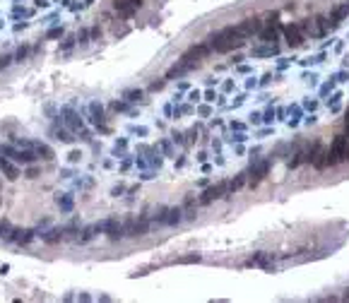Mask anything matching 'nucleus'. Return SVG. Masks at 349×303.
<instances>
[{
  "mask_svg": "<svg viewBox=\"0 0 349 303\" xmlns=\"http://www.w3.org/2000/svg\"><path fill=\"white\" fill-rule=\"evenodd\" d=\"M207 43H210V48H212L215 53H229V51H234V48H241V46L246 43V38L236 32V27H224L219 32L210 34V37H207Z\"/></svg>",
  "mask_w": 349,
  "mask_h": 303,
  "instance_id": "1",
  "label": "nucleus"
},
{
  "mask_svg": "<svg viewBox=\"0 0 349 303\" xmlns=\"http://www.w3.org/2000/svg\"><path fill=\"white\" fill-rule=\"evenodd\" d=\"M301 29H304L306 38H323L332 29V24H330V19H328V15H315V17L304 19L301 22Z\"/></svg>",
  "mask_w": 349,
  "mask_h": 303,
  "instance_id": "2",
  "label": "nucleus"
},
{
  "mask_svg": "<svg viewBox=\"0 0 349 303\" xmlns=\"http://www.w3.org/2000/svg\"><path fill=\"white\" fill-rule=\"evenodd\" d=\"M328 161H330V166H340V164L349 161V137H347V133L335 135L330 150H328Z\"/></svg>",
  "mask_w": 349,
  "mask_h": 303,
  "instance_id": "3",
  "label": "nucleus"
},
{
  "mask_svg": "<svg viewBox=\"0 0 349 303\" xmlns=\"http://www.w3.org/2000/svg\"><path fill=\"white\" fill-rule=\"evenodd\" d=\"M123 227H126V238H137V236H147L152 222H149V214H140V217L123 219Z\"/></svg>",
  "mask_w": 349,
  "mask_h": 303,
  "instance_id": "4",
  "label": "nucleus"
},
{
  "mask_svg": "<svg viewBox=\"0 0 349 303\" xmlns=\"http://www.w3.org/2000/svg\"><path fill=\"white\" fill-rule=\"evenodd\" d=\"M0 154H5L7 159H12L15 164H37L39 154L34 150H17V147H12V145H0Z\"/></svg>",
  "mask_w": 349,
  "mask_h": 303,
  "instance_id": "5",
  "label": "nucleus"
},
{
  "mask_svg": "<svg viewBox=\"0 0 349 303\" xmlns=\"http://www.w3.org/2000/svg\"><path fill=\"white\" fill-rule=\"evenodd\" d=\"M231 192H229V181H221L217 186H210L207 190H202V195L198 197L200 205H212L215 200H226Z\"/></svg>",
  "mask_w": 349,
  "mask_h": 303,
  "instance_id": "6",
  "label": "nucleus"
},
{
  "mask_svg": "<svg viewBox=\"0 0 349 303\" xmlns=\"http://www.w3.org/2000/svg\"><path fill=\"white\" fill-rule=\"evenodd\" d=\"M270 166H272V159H260V161H253V164H251V169L246 171V173H248V183H251V186H258L260 181H265V178H267V173H270Z\"/></svg>",
  "mask_w": 349,
  "mask_h": 303,
  "instance_id": "7",
  "label": "nucleus"
},
{
  "mask_svg": "<svg viewBox=\"0 0 349 303\" xmlns=\"http://www.w3.org/2000/svg\"><path fill=\"white\" fill-rule=\"evenodd\" d=\"M282 37L287 41V46H292V48H301L306 43V34H304L301 24H287V27H282Z\"/></svg>",
  "mask_w": 349,
  "mask_h": 303,
  "instance_id": "8",
  "label": "nucleus"
},
{
  "mask_svg": "<svg viewBox=\"0 0 349 303\" xmlns=\"http://www.w3.org/2000/svg\"><path fill=\"white\" fill-rule=\"evenodd\" d=\"M63 115H65V120H63V123H65V125H68V128H70L73 133H80V135H82V140H89V130L85 128L82 118L75 114L70 106H63Z\"/></svg>",
  "mask_w": 349,
  "mask_h": 303,
  "instance_id": "9",
  "label": "nucleus"
},
{
  "mask_svg": "<svg viewBox=\"0 0 349 303\" xmlns=\"http://www.w3.org/2000/svg\"><path fill=\"white\" fill-rule=\"evenodd\" d=\"M262 24H265V22L260 17H246L236 24V32H239L243 38H251V37H258V34H260Z\"/></svg>",
  "mask_w": 349,
  "mask_h": 303,
  "instance_id": "10",
  "label": "nucleus"
},
{
  "mask_svg": "<svg viewBox=\"0 0 349 303\" xmlns=\"http://www.w3.org/2000/svg\"><path fill=\"white\" fill-rule=\"evenodd\" d=\"M282 34V24L277 22V15L272 17V22H265L262 24V29H260V41H265V43H277V38Z\"/></svg>",
  "mask_w": 349,
  "mask_h": 303,
  "instance_id": "11",
  "label": "nucleus"
},
{
  "mask_svg": "<svg viewBox=\"0 0 349 303\" xmlns=\"http://www.w3.org/2000/svg\"><path fill=\"white\" fill-rule=\"evenodd\" d=\"M210 53H212V48H210V43H198V46H190V48H188V51H185V53H183V56H181V58H185V60H190V63H193V65L198 68V65H200L202 60H205V58L210 56Z\"/></svg>",
  "mask_w": 349,
  "mask_h": 303,
  "instance_id": "12",
  "label": "nucleus"
},
{
  "mask_svg": "<svg viewBox=\"0 0 349 303\" xmlns=\"http://www.w3.org/2000/svg\"><path fill=\"white\" fill-rule=\"evenodd\" d=\"M104 233L109 236L111 241H123L126 238V227H123V222H118L116 217H111L104 222Z\"/></svg>",
  "mask_w": 349,
  "mask_h": 303,
  "instance_id": "13",
  "label": "nucleus"
},
{
  "mask_svg": "<svg viewBox=\"0 0 349 303\" xmlns=\"http://www.w3.org/2000/svg\"><path fill=\"white\" fill-rule=\"evenodd\" d=\"M248 267H260V269H275V258L270 253H256L246 260Z\"/></svg>",
  "mask_w": 349,
  "mask_h": 303,
  "instance_id": "14",
  "label": "nucleus"
},
{
  "mask_svg": "<svg viewBox=\"0 0 349 303\" xmlns=\"http://www.w3.org/2000/svg\"><path fill=\"white\" fill-rule=\"evenodd\" d=\"M101 231H104V222H101V224H89V227H82L75 241H77L80 246H85V243H89L92 238H96Z\"/></svg>",
  "mask_w": 349,
  "mask_h": 303,
  "instance_id": "15",
  "label": "nucleus"
},
{
  "mask_svg": "<svg viewBox=\"0 0 349 303\" xmlns=\"http://www.w3.org/2000/svg\"><path fill=\"white\" fill-rule=\"evenodd\" d=\"M183 207H166L164 209V217H162V227H178L183 222Z\"/></svg>",
  "mask_w": 349,
  "mask_h": 303,
  "instance_id": "16",
  "label": "nucleus"
},
{
  "mask_svg": "<svg viewBox=\"0 0 349 303\" xmlns=\"http://www.w3.org/2000/svg\"><path fill=\"white\" fill-rule=\"evenodd\" d=\"M0 173H2L7 181H17L19 176H22V171L17 169V164H15L12 159H7L5 154H0Z\"/></svg>",
  "mask_w": 349,
  "mask_h": 303,
  "instance_id": "17",
  "label": "nucleus"
},
{
  "mask_svg": "<svg viewBox=\"0 0 349 303\" xmlns=\"http://www.w3.org/2000/svg\"><path fill=\"white\" fill-rule=\"evenodd\" d=\"M89 114H92V123L101 130V133H109V125H106V118H104V106L99 101L89 104Z\"/></svg>",
  "mask_w": 349,
  "mask_h": 303,
  "instance_id": "18",
  "label": "nucleus"
},
{
  "mask_svg": "<svg viewBox=\"0 0 349 303\" xmlns=\"http://www.w3.org/2000/svg\"><path fill=\"white\" fill-rule=\"evenodd\" d=\"M34 238H37L34 228H12V236H10V241L17 243V246H29Z\"/></svg>",
  "mask_w": 349,
  "mask_h": 303,
  "instance_id": "19",
  "label": "nucleus"
},
{
  "mask_svg": "<svg viewBox=\"0 0 349 303\" xmlns=\"http://www.w3.org/2000/svg\"><path fill=\"white\" fill-rule=\"evenodd\" d=\"M113 10H116V15L121 19H130V17H135L137 5H132L130 0H113Z\"/></svg>",
  "mask_w": 349,
  "mask_h": 303,
  "instance_id": "20",
  "label": "nucleus"
},
{
  "mask_svg": "<svg viewBox=\"0 0 349 303\" xmlns=\"http://www.w3.org/2000/svg\"><path fill=\"white\" fill-rule=\"evenodd\" d=\"M41 241L48 243V246H55L60 241H65V231L63 228H48V231H41Z\"/></svg>",
  "mask_w": 349,
  "mask_h": 303,
  "instance_id": "21",
  "label": "nucleus"
},
{
  "mask_svg": "<svg viewBox=\"0 0 349 303\" xmlns=\"http://www.w3.org/2000/svg\"><path fill=\"white\" fill-rule=\"evenodd\" d=\"M256 58H265V56H277L279 53V48H277L275 43H265V41H260V46H256L253 51H251Z\"/></svg>",
  "mask_w": 349,
  "mask_h": 303,
  "instance_id": "22",
  "label": "nucleus"
},
{
  "mask_svg": "<svg viewBox=\"0 0 349 303\" xmlns=\"http://www.w3.org/2000/svg\"><path fill=\"white\" fill-rule=\"evenodd\" d=\"M345 17H349V2H342V5H337L335 10H332L330 15H328V19H330V24L335 27V24H340Z\"/></svg>",
  "mask_w": 349,
  "mask_h": 303,
  "instance_id": "23",
  "label": "nucleus"
},
{
  "mask_svg": "<svg viewBox=\"0 0 349 303\" xmlns=\"http://www.w3.org/2000/svg\"><path fill=\"white\" fill-rule=\"evenodd\" d=\"M32 150L37 152V154L41 156V159H44V161H53V159H55L53 150H51L48 145H44V142H37V140H32Z\"/></svg>",
  "mask_w": 349,
  "mask_h": 303,
  "instance_id": "24",
  "label": "nucleus"
},
{
  "mask_svg": "<svg viewBox=\"0 0 349 303\" xmlns=\"http://www.w3.org/2000/svg\"><path fill=\"white\" fill-rule=\"evenodd\" d=\"M246 183H248V173H239V176L229 178V192H231V195H236L239 190H243Z\"/></svg>",
  "mask_w": 349,
  "mask_h": 303,
  "instance_id": "25",
  "label": "nucleus"
},
{
  "mask_svg": "<svg viewBox=\"0 0 349 303\" xmlns=\"http://www.w3.org/2000/svg\"><path fill=\"white\" fill-rule=\"evenodd\" d=\"M198 207H200V200H195V197H185L183 202V214L188 219H193L195 214H198Z\"/></svg>",
  "mask_w": 349,
  "mask_h": 303,
  "instance_id": "26",
  "label": "nucleus"
},
{
  "mask_svg": "<svg viewBox=\"0 0 349 303\" xmlns=\"http://www.w3.org/2000/svg\"><path fill=\"white\" fill-rule=\"evenodd\" d=\"M202 255L198 253H190V255H181V258H176L174 260V265H193V263H200Z\"/></svg>",
  "mask_w": 349,
  "mask_h": 303,
  "instance_id": "27",
  "label": "nucleus"
},
{
  "mask_svg": "<svg viewBox=\"0 0 349 303\" xmlns=\"http://www.w3.org/2000/svg\"><path fill=\"white\" fill-rule=\"evenodd\" d=\"M53 135H55V140H60L63 145H73V142H75L73 135L68 133V130H63V128H58V125L53 128Z\"/></svg>",
  "mask_w": 349,
  "mask_h": 303,
  "instance_id": "28",
  "label": "nucleus"
},
{
  "mask_svg": "<svg viewBox=\"0 0 349 303\" xmlns=\"http://www.w3.org/2000/svg\"><path fill=\"white\" fill-rule=\"evenodd\" d=\"M55 202H58V207L63 209V212H70V209H73V197H70V195H58Z\"/></svg>",
  "mask_w": 349,
  "mask_h": 303,
  "instance_id": "29",
  "label": "nucleus"
},
{
  "mask_svg": "<svg viewBox=\"0 0 349 303\" xmlns=\"http://www.w3.org/2000/svg\"><path fill=\"white\" fill-rule=\"evenodd\" d=\"M12 224H10V222H5V219H2V222H0V238H2V241H10V236H12Z\"/></svg>",
  "mask_w": 349,
  "mask_h": 303,
  "instance_id": "30",
  "label": "nucleus"
},
{
  "mask_svg": "<svg viewBox=\"0 0 349 303\" xmlns=\"http://www.w3.org/2000/svg\"><path fill=\"white\" fill-rule=\"evenodd\" d=\"M29 53H32V48L24 43V46H19L17 51H15V63H22V60H27L29 58Z\"/></svg>",
  "mask_w": 349,
  "mask_h": 303,
  "instance_id": "31",
  "label": "nucleus"
},
{
  "mask_svg": "<svg viewBox=\"0 0 349 303\" xmlns=\"http://www.w3.org/2000/svg\"><path fill=\"white\" fill-rule=\"evenodd\" d=\"M65 231V238H77V233H80V227H77V222H70L68 227H63Z\"/></svg>",
  "mask_w": 349,
  "mask_h": 303,
  "instance_id": "32",
  "label": "nucleus"
},
{
  "mask_svg": "<svg viewBox=\"0 0 349 303\" xmlns=\"http://www.w3.org/2000/svg\"><path fill=\"white\" fill-rule=\"evenodd\" d=\"M75 37H77V43H82V46L92 41V38H89V29H80V32H77Z\"/></svg>",
  "mask_w": 349,
  "mask_h": 303,
  "instance_id": "33",
  "label": "nucleus"
},
{
  "mask_svg": "<svg viewBox=\"0 0 349 303\" xmlns=\"http://www.w3.org/2000/svg\"><path fill=\"white\" fill-rule=\"evenodd\" d=\"M75 43H77V37H65L63 38V43H60V51H70Z\"/></svg>",
  "mask_w": 349,
  "mask_h": 303,
  "instance_id": "34",
  "label": "nucleus"
},
{
  "mask_svg": "<svg viewBox=\"0 0 349 303\" xmlns=\"http://www.w3.org/2000/svg\"><path fill=\"white\" fill-rule=\"evenodd\" d=\"M123 96H126L128 101H137V99H142V89H128Z\"/></svg>",
  "mask_w": 349,
  "mask_h": 303,
  "instance_id": "35",
  "label": "nucleus"
},
{
  "mask_svg": "<svg viewBox=\"0 0 349 303\" xmlns=\"http://www.w3.org/2000/svg\"><path fill=\"white\" fill-rule=\"evenodd\" d=\"M63 34H65V29H63V27H53V29H48L46 38H60Z\"/></svg>",
  "mask_w": 349,
  "mask_h": 303,
  "instance_id": "36",
  "label": "nucleus"
},
{
  "mask_svg": "<svg viewBox=\"0 0 349 303\" xmlns=\"http://www.w3.org/2000/svg\"><path fill=\"white\" fill-rule=\"evenodd\" d=\"M15 63V56H0V70H7Z\"/></svg>",
  "mask_w": 349,
  "mask_h": 303,
  "instance_id": "37",
  "label": "nucleus"
},
{
  "mask_svg": "<svg viewBox=\"0 0 349 303\" xmlns=\"http://www.w3.org/2000/svg\"><path fill=\"white\" fill-rule=\"evenodd\" d=\"M24 176L34 181V178H37V176H39V169H37V166H34V164H29V169H27V173H24Z\"/></svg>",
  "mask_w": 349,
  "mask_h": 303,
  "instance_id": "38",
  "label": "nucleus"
},
{
  "mask_svg": "<svg viewBox=\"0 0 349 303\" xmlns=\"http://www.w3.org/2000/svg\"><path fill=\"white\" fill-rule=\"evenodd\" d=\"M89 38H92V41H99V38H101V29H99V27H92V29H89Z\"/></svg>",
  "mask_w": 349,
  "mask_h": 303,
  "instance_id": "39",
  "label": "nucleus"
},
{
  "mask_svg": "<svg viewBox=\"0 0 349 303\" xmlns=\"http://www.w3.org/2000/svg\"><path fill=\"white\" fill-rule=\"evenodd\" d=\"M111 106H113V111H126L128 109V104H123V101H113Z\"/></svg>",
  "mask_w": 349,
  "mask_h": 303,
  "instance_id": "40",
  "label": "nucleus"
},
{
  "mask_svg": "<svg viewBox=\"0 0 349 303\" xmlns=\"http://www.w3.org/2000/svg\"><path fill=\"white\" fill-rule=\"evenodd\" d=\"M164 82H166V77H164V79H159V82H152V84H149V89H152V92H157V89H162V87H164Z\"/></svg>",
  "mask_w": 349,
  "mask_h": 303,
  "instance_id": "41",
  "label": "nucleus"
},
{
  "mask_svg": "<svg viewBox=\"0 0 349 303\" xmlns=\"http://www.w3.org/2000/svg\"><path fill=\"white\" fill-rule=\"evenodd\" d=\"M345 130H347V137H349V111H347V115H345Z\"/></svg>",
  "mask_w": 349,
  "mask_h": 303,
  "instance_id": "42",
  "label": "nucleus"
},
{
  "mask_svg": "<svg viewBox=\"0 0 349 303\" xmlns=\"http://www.w3.org/2000/svg\"><path fill=\"white\" fill-rule=\"evenodd\" d=\"M80 156H82V154H80V152H73V154H70V161H77V159H80Z\"/></svg>",
  "mask_w": 349,
  "mask_h": 303,
  "instance_id": "43",
  "label": "nucleus"
},
{
  "mask_svg": "<svg viewBox=\"0 0 349 303\" xmlns=\"http://www.w3.org/2000/svg\"><path fill=\"white\" fill-rule=\"evenodd\" d=\"M130 2H132V5H137V7H142V2H145V0H130Z\"/></svg>",
  "mask_w": 349,
  "mask_h": 303,
  "instance_id": "44",
  "label": "nucleus"
},
{
  "mask_svg": "<svg viewBox=\"0 0 349 303\" xmlns=\"http://www.w3.org/2000/svg\"><path fill=\"white\" fill-rule=\"evenodd\" d=\"M345 299H347V301H349V289H347V294H345Z\"/></svg>",
  "mask_w": 349,
  "mask_h": 303,
  "instance_id": "45",
  "label": "nucleus"
}]
</instances>
